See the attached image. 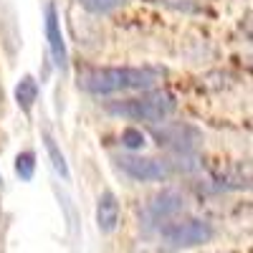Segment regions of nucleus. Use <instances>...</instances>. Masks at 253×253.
<instances>
[{
	"label": "nucleus",
	"mask_w": 253,
	"mask_h": 253,
	"mask_svg": "<svg viewBox=\"0 0 253 253\" xmlns=\"http://www.w3.org/2000/svg\"><path fill=\"white\" fill-rule=\"evenodd\" d=\"M160 79V71L142 66H114V69H91L79 76V86L94 96L124 94V91H147Z\"/></svg>",
	"instance_id": "1"
},
{
	"label": "nucleus",
	"mask_w": 253,
	"mask_h": 253,
	"mask_svg": "<svg viewBox=\"0 0 253 253\" xmlns=\"http://www.w3.org/2000/svg\"><path fill=\"white\" fill-rule=\"evenodd\" d=\"M175 96L167 91H144L139 96H129L109 104V112L134 122H162L175 112Z\"/></svg>",
	"instance_id": "2"
},
{
	"label": "nucleus",
	"mask_w": 253,
	"mask_h": 253,
	"mask_svg": "<svg viewBox=\"0 0 253 253\" xmlns=\"http://www.w3.org/2000/svg\"><path fill=\"white\" fill-rule=\"evenodd\" d=\"M213 238V228L205 220H170L162 225V241L172 248H187V246H200Z\"/></svg>",
	"instance_id": "3"
},
{
	"label": "nucleus",
	"mask_w": 253,
	"mask_h": 253,
	"mask_svg": "<svg viewBox=\"0 0 253 253\" xmlns=\"http://www.w3.org/2000/svg\"><path fill=\"white\" fill-rule=\"evenodd\" d=\"M119 167L139 182H162L172 175V165L155 157H139V155H126L119 157Z\"/></svg>",
	"instance_id": "4"
},
{
	"label": "nucleus",
	"mask_w": 253,
	"mask_h": 253,
	"mask_svg": "<svg viewBox=\"0 0 253 253\" xmlns=\"http://www.w3.org/2000/svg\"><path fill=\"white\" fill-rule=\"evenodd\" d=\"M215 182L225 190H253V160H236L215 172Z\"/></svg>",
	"instance_id": "5"
},
{
	"label": "nucleus",
	"mask_w": 253,
	"mask_h": 253,
	"mask_svg": "<svg viewBox=\"0 0 253 253\" xmlns=\"http://www.w3.org/2000/svg\"><path fill=\"white\" fill-rule=\"evenodd\" d=\"M182 203L185 200H182L180 193H175V190H165V193H160L157 198L150 200L144 215H147V220H152V223H170L182 210Z\"/></svg>",
	"instance_id": "6"
},
{
	"label": "nucleus",
	"mask_w": 253,
	"mask_h": 253,
	"mask_svg": "<svg viewBox=\"0 0 253 253\" xmlns=\"http://www.w3.org/2000/svg\"><path fill=\"white\" fill-rule=\"evenodd\" d=\"M119 223V200L114 193H101L96 200V225L101 233H112Z\"/></svg>",
	"instance_id": "7"
},
{
	"label": "nucleus",
	"mask_w": 253,
	"mask_h": 253,
	"mask_svg": "<svg viewBox=\"0 0 253 253\" xmlns=\"http://www.w3.org/2000/svg\"><path fill=\"white\" fill-rule=\"evenodd\" d=\"M46 36H48V46H51V53L56 58L58 66H63L66 61V46H63V33H61V26H58V13L53 5L46 8Z\"/></svg>",
	"instance_id": "8"
},
{
	"label": "nucleus",
	"mask_w": 253,
	"mask_h": 253,
	"mask_svg": "<svg viewBox=\"0 0 253 253\" xmlns=\"http://www.w3.org/2000/svg\"><path fill=\"white\" fill-rule=\"evenodd\" d=\"M36 94H38V86H36V81H33V76H23L20 79V84H18V89H15V99H18V104L23 107L26 112L33 107V101H36Z\"/></svg>",
	"instance_id": "9"
},
{
	"label": "nucleus",
	"mask_w": 253,
	"mask_h": 253,
	"mask_svg": "<svg viewBox=\"0 0 253 253\" xmlns=\"http://www.w3.org/2000/svg\"><path fill=\"white\" fill-rule=\"evenodd\" d=\"M79 3L96 15H107V13H114L117 8H122L126 0H79Z\"/></svg>",
	"instance_id": "10"
},
{
	"label": "nucleus",
	"mask_w": 253,
	"mask_h": 253,
	"mask_svg": "<svg viewBox=\"0 0 253 253\" xmlns=\"http://www.w3.org/2000/svg\"><path fill=\"white\" fill-rule=\"evenodd\" d=\"M46 150H48V157H51V162H53V167H56V172H58L61 177H66V180H69V167H66V160H63V155L58 152V147H56V142H53V137H51V134H46Z\"/></svg>",
	"instance_id": "11"
},
{
	"label": "nucleus",
	"mask_w": 253,
	"mask_h": 253,
	"mask_svg": "<svg viewBox=\"0 0 253 253\" xmlns=\"http://www.w3.org/2000/svg\"><path fill=\"white\" fill-rule=\"evenodd\" d=\"M33 152H20L15 157V172L23 177V180H31L33 177V170H36V162H33Z\"/></svg>",
	"instance_id": "12"
},
{
	"label": "nucleus",
	"mask_w": 253,
	"mask_h": 253,
	"mask_svg": "<svg viewBox=\"0 0 253 253\" xmlns=\"http://www.w3.org/2000/svg\"><path fill=\"white\" fill-rule=\"evenodd\" d=\"M144 132L142 129H124L122 132V142L124 147H129V150H139V147H144Z\"/></svg>",
	"instance_id": "13"
}]
</instances>
